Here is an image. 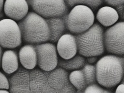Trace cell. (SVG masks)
<instances>
[{"label": "cell", "mask_w": 124, "mask_h": 93, "mask_svg": "<svg viewBox=\"0 0 124 93\" xmlns=\"http://www.w3.org/2000/svg\"><path fill=\"white\" fill-rule=\"evenodd\" d=\"M33 12L45 18L62 17L69 9L64 0H26Z\"/></svg>", "instance_id": "5b68a950"}, {"label": "cell", "mask_w": 124, "mask_h": 93, "mask_svg": "<svg viewBox=\"0 0 124 93\" xmlns=\"http://www.w3.org/2000/svg\"><path fill=\"white\" fill-rule=\"evenodd\" d=\"M50 31L49 41L52 43L57 42L63 34L66 27L65 23L61 17H54L45 18Z\"/></svg>", "instance_id": "5bb4252c"}, {"label": "cell", "mask_w": 124, "mask_h": 93, "mask_svg": "<svg viewBox=\"0 0 124 93\" xmlns=\"http://www.w3.org/2000/svg\"><path fill=\"white\" fill-rule=\"evenodd\" d=\"M69 80L78 91L84 90L87 86L82 69L73 70L69 75Z\"/></svg>", "instance_id": "e0dca14e"}, {"label": "cell", "mask_w": 124, "mask_h": 93, "mask_svg": "<svg viewBox=\"0 0 124 93\" xmlns=\"http://www.w3.org/2000/svg\"><path fill=\"white\" fill-rule=\"evenodd\" d=\"M9 85L6 77L0 71V89L8 90Z\"/></svg>", "instance_id": "44dd1931"}, {"label": "cell", "mask_w": 124, "mask_h": 93, "mask_svg": "<svg viewBox=\"0 0 124 93\" xmlns=\"http://www.w3.org/2000/svg\"><path fill=\"white\" fill-rule=\"evenodd\" d=\"M86 93H109L110 91L102 87L96 83L88 85L84 91Z\"/></svg>", "instance_id": "ffe728a7"}, {"label": "cell", "mask_w": 124, "mask_h": 93, "mask_svg": "<svg viewBox=\"0 0 124 93\" xmlns=\"http://www.w3.org/2000/svg\"><path fill=\"white\" fill-rule=\"evenodd\" d=\"M85 63L84 56L78 54L69 59H58V65L66 70H75L82 68Z\"/></svg>", "instance_id": "2e32d148"}, {"label": "cell", "mask_w": 124, "mask_h": 93, "mask_svg": "<svg viewBox=\"0 0 124 93\" xmlns=\"http://www.w3.org/2000/svg\"><path fill=\"white\" fill-rule=\"evenodd\" d=\"M98 22L105 27H110L117 22L119 16L113 7L108 5L100 8L96 14Z\"/></svg>", "instance_id": "7c38bea8"}, {"label": "cell", "mask_w": 124, "mask_h": 93, "mask_svg": "<svg viewBox=\"0 0 124 93\" xmlns=\"http://www.w3.org/2000/svg\"><path fill=\"white\" fill-rule=\"evenodd\" d=\"M17 23L22 40L25 43L35 45L49 41L50 31L47 23L45 18L35 12H28Z\"/></svg>", "instance_id": "7a4b0ae2"}, {"label": "cell", "mask_w": 124, "mask_h": 93, "mask_svg": "<svg viewBox=\"0 0 124 93\" xmlns=\"http://www.w3.org/2000/svg\"><path fill=\"white\" fill-rule=\"evenodd\" d=\"M120 83L124 84V71H123V74L122 79H121V80Z\"/></svg>", "instance_id": "83f0119b"}, {"label": "cell", "mask_w": 124, "mask_h": 93, "mask_svg": "<svg viewBox=\"0 0 124 93\" xmlns=\"http://www.w3.org/2000/svg\"><path fill=\"white\" fill-rule=\"evenodd\" d=\"M105 49L108 53L124 55V21H120L108 28L104 34Z\"/></svg>", "instance_id": "8992f818"}, {"label": "cell", "mask_w": 124, "mask_h": 93, "mask_svg": "<svg viewBox=\"0 0 124 93\" xmlns=\"http://www.w3.org/2000/svg\"><path fill=\"white\" fill-rule=\"evenodd\" d=\"M18 57L17 52L13 49H7L2 53L1 66L7 74L16 72L18 67Z\"/></svg>", "instance_id": "4fadbf2b"}, {"label": "cell", "mask_w": 124, "mask_h": 93, "mask_svg": "<svg viewBox=\"0 0 124 93\" xmlns=\"http://www.w3.org/2000/svg\"><path fill=\"white\" fill-rule=\"evenodd\" d=\"M57 42V53L62 58L69 59L77 54L78 46L75 35L70 33L63 34Z\"/></svg>", "instance_id": "30bf717a"}, {"label": "cell", "mask_w": 124, "mask_h": 93, "mask_svg": "<svg viewBox=\"0 0 124 93\" xmlns=\"http://www.w3.org/2000/svg\"><path fill=\"white\" fill-rule=\"evenodd\" d=\"M48 81L53 88L61 90L69 82L68 73L66 70L60 67L54 69L49 77Z\"/></svg>", "instance_id": "9a60e30c"}, {"label": "cell", "mask_w": 124, "mask_h": 93, "mask_svg": "<svg viewBox=\"0 0 124 93\" xmlns=\"http://www.w3.org/2000/svg\"><path fill=\"white\" fill-rule=\"evenodd\" d=\"M37 54V64L44 71H50L58 65V57L56 46L50 42L34 45Z\"/></svg>", "instance_id": "ba28073f"}, {"label": "cell", "mask_w": 124, "mask_h": 93, "mask_svg": "<svg viewBox=\"0 0 124 93\" xmlns=\"http://www.w3.org/2000/svg\"><path fill=\"white\" fill-rule=\"evenodd\" d=\"M82 68L81 69L83 72L87 85L96 83L95 66L93 64L87 63H85Z\"/></svg>", "instance_id": "d6986e66"}, {"label": "cell", "mask_w": 124, "mask_h": 93, "mask_svg": "<svg viewBox=\"0 0 124 93\" xmlns=\"http://www.w3.org/2000/svg\"><path fill=\"white\" fill-rule=\"evenodd\" d=\"M4 0H0V13L2 11Z\"/></svg>", "instance_id": "484cf974"}, {"label": "cell", "mask_w": 124, "mask_h": 93, "mask_svg": "<svg viewBox=\"0 0 124 93\" xmlns=\"http://www.w3.org/2000/svg\"><path fill=\"white\" fill-rule=\"evenodd\" d=\"M2 49L1 48V46H0V67H1V57L2 55Z\"/></svg>", "instance_id": "4316f807"}, {"label": "cell", "mask_w": 124, "mask_h": 93, "mask_svg": "<svg viewBox=\"0 0 124 93\" xmlns=\"http://www.w3.org/2000/svg\"><path fill=\"white\" fill-rule=\"evenodd\" d=\"M98 56H89L87 57V61L88 63L90 64H93L94 63H96V62H97L98 60Z\"/></svg>", "instance_id": "cb8c5ba5"}, {"label": "cell", "mask_w": 124, "mask_h": 93, "mask_svg": "<svg viewBox=\"0 0 124 93\" xmlns=\"http://www.w3.org/2000/svg\"><path fill=\"white\" fill-rule=\"evenodd\" d=\"M66 27L72 33L77 34L88 30L94 22L93 10L84 5L73 6L69 12L61 17Z\"/></svg>", "instance_id": "277c9868"}, {"label": "cell", "mask_w": 124, "mask_h": 93, "mask_svg": "<svg viewBox=\"0 0 124 93\" xmlns=\"http://www.w3.org/2000/svg\"><path fill=\"white\" fill-rule=\"evenodd\" d=\"M124 57L108 54L100 58L95 65L97 82L105 88L119 84L124 71Z\"/></svg>", "instance_id": "6da1fadb"}, {"label": "cell", "mask_w": 124, "mask_h": 93, "mask_svg": "<svg viewBox=\"0 0 124 93\" xmlns=\"http://www.w3.org/2000/svg\"><path fill=\"white\" fill-rule=\"evenodd\" d=\"M122 19L124 20V12H123V17H122Z\"/></svg>", "instance_id": "4dcf8cb0"}, {"label": "cell", "mask_w": 124, "mask_h": 93, "mask_svg": "<svg viewBox=\"0 0 124 93\" xmlns=\"http://www.w3.org/2000/svg\"><path fill=\"white\" fill-rule=\"evenodd\" d=\"M4 16V12L1 11L0 13V20Z\"/></svg>", "instance_id": "f546056e"}, {"label": "cell", "mask_w": 124, "mask_h": 93, "mask_svg": "<svg viewBox=\"0 0 124 93\" xmlns=\"http://www.w3.org/2000/svg\"><path fill=\"white\" fill-rule=\"evenodd\" d=\"M104 34L101 25L94 23L85 31L75 34L78 54L86 57L102 55L106 50Z\"/></svg>", "instance_id": "3957f363"}, {"label": "cell", "mask_w": 124, "mask_h": 93, "mask_svg": "<svg viewBox=\"0 0 124 93\" xmlns=\"http://www.w3.org/2000/svg\"><path fill=\"white\" fill-rule=\"evenodd\" d=\"M21 31L18 23L10 18L0 20V46L5 48L14 49L22 43Z\"/></svg>", "instance_id": "52a82bcc"}, {"label": "cell", "mask_w": 124, "mask_h": 93, "mask_svg": "<svg viewBox=\"0 0 124 93\" xmlns=\"http://www.w3.org/2000/svg\"><path fill=\"white\" fill-rule=\"evenodd\" d=\"M115 9L116 10V11L117 12V13L119 15V17H120L122 19V17H123L124 10V4H120L119 5L116 6Z\"/></svg>", "instance_id": "603a6c76"}, {"label": "cell", "mask_w": 124, "mask_h": 93, "mask_svg": "<svg viewBox=\"0 0 124 93\" xmlns=\"http://www.w3.org/2000/svg\"><path fill=\"white\" fill-rule=\"evenodd\" d=\"M108 5L115 7L120 4H124V0H104Z\"/></svg>", "instance_id": "7402d4cb"}, {"label": "cell", "mask_w": 124, "mask_h": 93, "mask_svg": "<svg viewBox=\"0 0 124 93\" xmlns=\"http://www.w3.org/2000/svg\"><path fill=\"white\" fill-rule=\"evenodd\" d=\"M116 93H124V84L120 83L119 85L117 87L115 91Z\"/></svg>", "instance_id": "d4e9b609"}, {"label": "cell", "mask_w": 124, "mask_h": 93, "mask_svg": "<svg viewBox=\"0 0 124 93\" xmlns=\"http://www.w3.org/2000/svg\"><path fill=\"white\" fill-rule=\"evenodd\" d=\"M68 7H73L77 5H84L93 10H96L104 2V0H64Z\"/></svg>", "instance_id": "ac0fdd59"}, {"label": "cell", "mask_w": 124, "mask_h": 93, "mask_svg": "<svg viewBox=\"0 0 124 93\" xmlns=\"http://www.w3.org/2000/svg\"><path fill=\"white\" fill-rule=\"evenodd\" d=\"M29 8L26 0H5L3 9L9 18L19 21L27 15Z\"/></svg>", "instance_id": "9c48e42d"}, {"label": "cell", "mask_w": 124, "mask_h": 93, "mask_svg": "<svg viewBox=\"0 0 124 93\" xmlns=\"http://www.w3.org/2000/svg\"><path fill=\"white\" fill-rule=\"evenodd\" d=\"M18 58L25 68L33 69L37 64V54L34 45L28 44L22 46L19 51Z\"/></svg>", "instance_id": "8fae6325"}, {"label": "cell", "mask_w": 124, "mask_h": 93, "mask_svg": "<svg viewBox=\"0 0 124 93\" xmlns=\"http://www.w3.org/2000/svg\"><path fill=\"white\" fill-rule=\"evenodd\" d=\"M0 93H8L9 91L7 90L3 89H0Z\"/></svg>", "instance_id": "f1b7e54d"}]
</instances>
